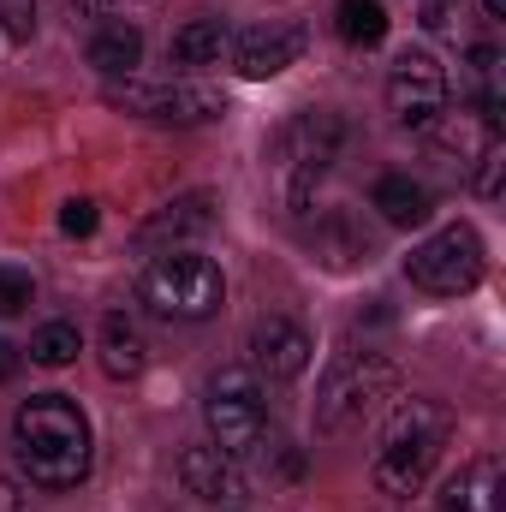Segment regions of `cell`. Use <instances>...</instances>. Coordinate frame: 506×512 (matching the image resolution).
<instances>
[{
  "mask_svg": "<svg viewBox=\"0 0 506 512\" xmlns=\"http://www.w3.org/2000/svg\"><path fill=\"white\" fill-rule=\"evenodd\" d=\"M12 447L36 489H78L90 477V423L66 393H30L12 417Z\"/></svg>",
  "mask_w": 506,
  "mask_h": 512,
  "instance_id": "cell-1",
  "label": "cell"
},
{
  "mask_svg": "<svg viewBox=\"0 0 506 512\" xmlns=\"http://www.w3.org/2000/svg\"><path fill=\"white\" fill-rule=\"evenodd\" d=\"M447 441H453V411H447L441 399H429V393L399 399V411L387 417L376 453H370V477H376V489L381 495H393V501L417 495V489L435 477Z\"/></svg>",
  "mask_w": 506,
  "mask_h": 512,
  "instance_id": "cell-2",
  "label": "cell"
},
{
  "mask_svg": "<svg viewBox=\"0 0 506 512\" xmlns=\"http://www.w3.org/2000/svg\"><path fill=\"white\" fill-rule=\"evenodd\" d=\"M340 155H346V120L334 108H304L274 131L268 179H274V197L286 203V215H304L316 203V191L340 167Z\"/></svg>",
  "mask_w": 506,
  "mask_h": 512,
  "instance_id": "cell-3",
  "label": "cell"
},
{
  "mask_svg": "<svg viewBox=\"0 0 506 512\" xmlns=\"http://www.w3.org/2000/svg\"><path fill=\"white\" fill-rule=\"evenodd\" d=\"M399 393V364L387 352H340L316 387V429L322 435H352Z\"/></svg>",
  "mask_w": 506,
  "mask_h": 512,
  "instance_id": "cell-4",
  "label": "cell"
},
{
  "mask_svg": "<svg viewBox=\"0 0 506 512\" xmlns=\"http://www.w3.org/2000/svg\"><path fill=\"white\" fill-rule=\"evenodd\" d=\"M203 417H209V435L221 453L233 459H268L280 441H274V417H268V393L251 370H221L203 387Z\"/></svg>",
  "mask_w": 506,
  "mask_h": 512,
  "instance_id": "cell-5",
  "label": "cell"
},
{
  "mask_svg": "<svg viewBox=\"0 0 506 512\" xmlns=\"http://www.w3.org/2000/svg\"><path fill=\"white\" fill-rule=\"evenodd\" d=\"M137 298L167 322H209L227 304V274H221V262L197 251H167L143 268Z\"/></svg>",
  "mask_w": 506,
  "mask_h": 512,
  "instance_id": "cell-6",
  "label": "cell"
},
{
  "mask_svg": "<svg viewBox=\"0 0 506 512\" xmlns=\"http://www.w3.org/2000/svg\"><path fill=\"white\" fill-rule=\"evenodd\" d=\"M483 268H489L483 239H477V227H465V221L429 233L417 251L405 256L411 286H423V292H435V298H459V292H471V286L483 280Z\"/></svg>",
  "mask_w": 506,
  "mask_h": 512,
  "instance_id": "cell-7",
  "label": "cell"
},
{
  "mask_svg": "<svg viewBox=\"0 0 506 512\" xmlns=\"http://www.w3.org/2000/svg\"><path fill=\"white\" fill-rule=\"evenodd\" d=\"M108 108L155 120V126H209L227 114V96L191 78H161V84H108Z\"/></svg>",
  "mask_w": 506,
  "mask_h": 512,
  "instance_id": "cell-8",
  "label": "cell"
},
{
  "mask_svg": "<svg viewBox=\"0 0 506 512\" xmlns=\"http://www.w3.org/2000/svg\"><path fill=\"white\" fill-rule=\"evenodd\" d=\"M447 96H453V84H447V66H441L435 54L405 48V54L393 60V72H387V108H393L399 126L429 131L447 114Z\"/></svg>",
  "mask_w": 506,
  "mask_h": 512,
  "instance_id": "cell-9",
  "label": "cell"
},
{
  "mask_svg": "<svg viewBox=\"0 0 506 512\" xmlns=\"http://www.w3.org/2000/svg\"><path fill=\"white\" fill-rule=\"evenodd\" d=\"M179 489H185L197 507H209V512H245L251 507V483H245L239 459L221 453L215 441L179 453Z\"/></svg>",
  "mask_w": 506,
  "mask_h": 512,
  "instance_id": "cell-10",
  "label": "cell"
},
{
  "mask_svg": "<svg viewBox=\"0 0 506 512\" xmlns=\"http://www.w3.org/2000/svg\"><path fill=\"white\" fill-rule=\"evenodd\" d=\"M310 334L292 316H256L251 328V376L256 382H298L310 370Z\"/></svg>",
  "mask_w": 506,
  "mask_h": 512,
  "instance_id": "cell-11",
  "label": "cell"
},
{
  "mask_svg": "<svg viewBox=\"0 0 506 512\" xmlns=\"http://www.w3.org/2000/svg\"><path fill=\"white\" fill-rule=\"evenodd\" d=\"M304 30L298 24H251V30H239L233 36V66H239V78H280L286 66H298V54H304Z\"/></svg>",
  "mask_w": 506,
  "mask_h": 512,
  "instance_id": "cell-12",
  "label": "cell"
},
{
  "mask_svg": "<svg viewBox=\"0 0 506 512\" xmlns=\"http://www.w3.org/2000/svg\"><path fill=\"white\" fill-rule=\"evenodd\" d=\"M215 215H221V197H215V191H185V197L161 203V209H155V215L137 227V245H143V251H155V245L203 239V233L215 227Z\"/></svg>",
  "mask_w": 506,
  "mask_h": 512,
  "instance_id": "cell-13",
  "label": "cell"
},
{
  "mask_svg": "<svg viewBox=\"0 0 506 512\" xmlns=\"http://www.w3.org/2000/svg\"><path fill=\"white\" fill-rule=\"evenodd\" d=\"M435 512H506V465L495 459V453L459 465V477L441 483Z\"/></svg>",
  "mask_w": 506,
  "mask_h": 512,
  "instance_id": "cell-14",
  "label": "cell"
},
{
  "mask_svg": "<svg viewBox=\"0 0 506 512\" xmlns=\"http://www.w3.org/2000/svg\"><path fill=\"white\" fill-rule=\"evenodd\" d=\"M370 209H376L387 227L411 233V227H423V221L435 215V197H429V185L411 179V173H381L376 191H370Z\"/></svg>",
  "mask_w": 506,
  "mask_h": 512,
  "instance_id": "cell-15",
  "label": "cell"
},
{
  "mask_svg": "<svg viewBox=\"0 0 506 512\" xmlns=\"http://www.w3.org/2000/svg\"><path fill=\"white\" fill-rule=\"evenodd\" d=\"M429 131H435V149H441V155H453L459 167H477V161H483V149H489V143H501V126H495V120H483L477 108H471V114H441Z\"/></svg>",
  "mask_w": 506,
  "mask_h": 512,
  "instance_id": "cell-16",
  "label": "cell"
},
{
  "mask_svg": "<svg viewBox=\"0 0 506 512\" xmlns=\"http://www.w3.org/2000/svg\"><path fill=\"white\" fill-rule=\"evenodd\" d=\"M143 364H149V346H143L137 322H131L126 310H108V316H102V370H108L114 382H137Z\"/></svg>",
  "mask_w": 506,
  "mask_h": 512,
  "instance_id": "cell-17",
  "label": "cell"
},
{
  "mask_svg": "<svg viewBox=\"0 0 506 512\" xmlns=\"http://www.w3.org/2000/svg\"><path fill=\"white\" fill-rule=\"evenodd\" d=\"M173 66H191V72H203V66H221L227 54H233V30H227V18H191L185 30H173Z\"/></svg>",
  "mask_w": 506,
  "mask_h": 512,
  "instance_id": "cell-18",
  "label": "cell"
},
{
  "mask_svg": "<svg viewBox=\"0 0 506 512\" xmlns=\"http://www.w3.org/2000/svg\"><path fill=\"white\" fill-rule=\"evenodd\" d=\"M310 251L322 256L328 268H358V262L370 256V239H364V227H358V221H352L346 209H328V215H316Z\"/></svg>",
  "mask_w": 506,
  "mask_h": 512,
  "instance_id": "cell-19",
  "label": "cell"
},
{
  "mask_svg": "<svg viewBox=\"0 0 506 512\" xmlns=\"http://www.w3.org/2000/svg\"><path fill=\"white\" fill-rule=\"evenodd\" d=\"M84 54H90V66H96V72H108V78H131V66L143 60V36L131 30L126 18H114V24H102V30L90 36V48H84Z\"/></svg>",
  "mask_w": 506,
  "mask_h": 512,
  "instance_id": "cell-20",
  "label": "cell"
},
{
  "mask_svg": "<svg viewBox=\"0 0 506 512\" xmlns=\"http://www.w3.org/2000/svg\"><path fill=\"white\" fill-rule=\"evenodd\" d=\"M501 48H471V66H465V78H471V96H477V114L483 120H495L501 126V108H506V84H501Z\"/></svg>",
  "mask_w": 506,
  "mask_h": 512,
  "instance_id": "cell-21",
  "label": "cell"
},
{
  "mask_svg": "<svg viewBox=\"0 0 506 512\" xmlns=\"http://www.w3.org/2000/svg\"><path fill=\"white\" fill-rule=\"evenodd\" d=\"M334 30L346 48H376L387 36V6L381 0H340L334 6Z\"/></svg>",
  "mask_w": 506,
  "mask_h": 512,
  "instance_id": "cell-22",
  "label": "cell"
},
{
  "mask_svg": "<svg viewBox=\"0 0 506 512\" xmlns=\"http://www.w3.org/2000/svg\"><path fill=\"white\" fill-rule=\"evenodd\" d=\"M78 352H84V340H78L72 322H48V328H36V340H30V358H36L42 370H66Z\"/></svg>",
  "mask_w": 506,
  "mask_h": 512,
  "instance_id": "cell-23",
  "label": "cell"
},
{
  "mask_svg": "<svg viewBox=\"0 0 506 512\" xmlns=\"http://www.w3.org/2000/svg\"><path fill=\"white\" fill-rule=\"evenodd\" d=\"M30 304H36V280H30V268L0 262V316H18V310H30Z\"/></svg>",
  "mask_w": 506,
  "mask_h": 512,
  "instance_id": "cell-24",
  "label": "cell"
},
{
  "mask_svg": "<svg viewBox=\"0 0 506 512\" xmlns=\"http://www.w3.org/2000/svg\"><path fill=\"white\" fill-rule=\"evenodd\" d=\"M96 221H102V209H96L90 197H72V203H60V233H72V239H90V233H96Z\"/></svg>",
  "mask_w": 506,
  "mask_h": 512,
  "instance_id": "cell-25",
  "label": "cell"
},
{
  "mask_svg": "<svg viewBox=\"0 0 506 512\" xmlns=\"http://www.w3.org/2000/svg\"><path fill=\"white\" fill-rule=\"evenodd\" d=\"M0 30L12 42H30L36 36V0H0Z\"/></svg>",
  "mask_w": 506,
  "mask_h": 512,
  "instance_id": "cell-26",
  "label": "cell"
},
{
  "mask_svg": "<svg viewBox=\"0 0 506 512\" xmlns=\"http://www.w3.org/2000/svg\"><path fill=\"white\" fill-rule=\"evenodd\" d=\"M501 173H506V143H489L477 161V197H501Z\"/></svg>",
  "mask_w": 506,
  "mask_h": 512,
  "instance_id": "cell-27",
  "label": "cell"
},
{
  "mask_svg": "<svg viewBox=\"0 0 506 512\" xmlns=\"http://www.w3.org/2000/svg\"><path fill=\"white\" fill-rule=\"evenodd\" d=\"M447 18H453V12H447L441 0H429V6H423V30H447Z\"/></svg>",
  "mask_w": 506,
  "mask_h": 512,
  "instance_id": "cell-28",
  "label": "cell"
},
{
  "mask_svg": "<svg viewBox=\"0 0 506 512\" xmlns=\"http://www.w3.org/2000/svg\"><path fill=\"white\" fill-rule=\"evenodd\" d=\"M72 12H78V18H108L114 0H72Z\"/></svg>",
  "mask_w": 506,
  "mask_h": 512,
  "instance_id": "cell-29",
  "label": "cell"
},
{
  "mask_svg": "<svg viewBox=\"0 0 506 512\" xmlns=\"http://www.w3.org/2000/svg\"><path fill=\"white\" fill-rule=\"evenodd\" d=\"M0 512H24V495L12 483H0Z\"/></svg>",
  "mask_w": 506,
  "mask_h": 512,
  "instance_id": "cell-30",
  "label": "cell"
},
{
  "mask_svg": "<svg viewBox=\"0 0 506 512\" xmlns=\"http://www.w3.org/2000/svg\"><path fill=\"white\" fill-rule=\"evenodd\" d=\"M12 370H18V352H12V346L0 340V382H12Z\"/></svg>",
  "mask_w": 506,
  "mask_h": 512,
  "instance_id": "cell-31",
  "label": "cell"
},
{
  "mask_svg": "<svg viewBox=\"0 0 506 512\" xmlns=\"http://www.w3.org/2000/svg\"><path fill=\"white\" fill-rule=\"evenodd\" d=\"M483 12H489V18H506V0H483Z\"/></svg>",
  "mask_w": 506,
  "mask_h": 512,
  "instance_id": "cell-32",
  "label": "cell"
}]
</instances>
